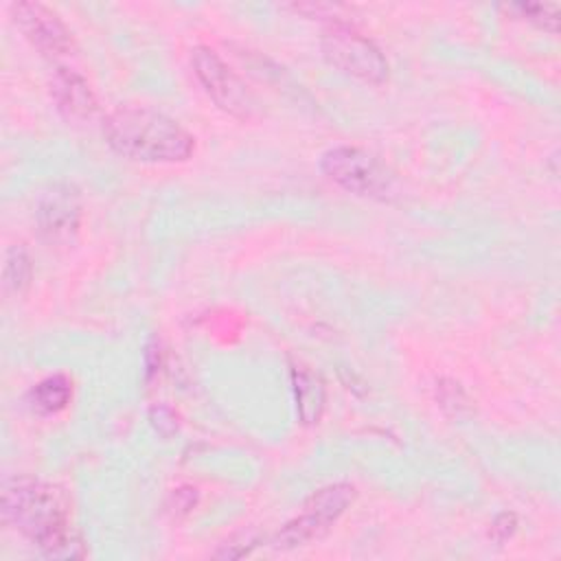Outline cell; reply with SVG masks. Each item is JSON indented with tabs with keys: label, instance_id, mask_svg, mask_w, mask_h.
<instances>
[{
	"label": "cell",
	"instance_id": "cell-1",
	"mask_svg": "<svg viewBox=\"0 0 561 561\" xmlns=\"http://www.w3.org/2000/svg\"><path fill=\"white\" fill-rule=\"evenodd\" d=\"M4 524L28 537L46 557H81V539L70 526L66 495L31 476H13L2 486Z\"/></svg>",
	"mask_w": 561,
	"mask_h": 561
},
{
	"label": "cell",
	"instance_id": "cell-2",
	"mask_svg": "<svg viewBox=\"0 0 561 561\" xmlns=\"http://www.w3.org/2000/svg\"><path fill=\"white\" fill-rule=\"evenodd\" d=\"M103 138L114 153L136 162H184L195 151V136L188 129L142 105L110 112L103 121Z\"/></svg>",
	"mask_w": 561,
	"mask_h": 561
},
{
	"label": "cell",
	"instance_id": "cell-3",
	"mask_svg": "<svg viewBox=\"0 0 561 561\" xmlns=\"http://www.w3.org/2000/svg\"><path fill=\"white\" fill-rule=\"evenodd\" d=\"M355 497L357 489L348 482H333L313 491L305 500L302 511L272 537V548L291 550L322 537L344 515Z\"/></svg>",
	"mask_w": 561,
	"mask_h": 561
},
{
	"label": "cell",
	"instance_id": "cell-4",
	"mask_svg": "<svg viewBox=\"0 0 561 561\" xmlns=\"http://www.w3.org/2000/svg\"><path fill=\"white\" fill-rule=\"evenodd\" d=\"M320 171L344 191L362 197L386 199L394 186L392 171L379 158L351 145L327 149L320 158Z\"/></svg>",
	"mask_w": 561,
	"mask_h": 561
},
{
	"label": "cell",
	"instance_id": "cell-5",
	"mask_svg": "<svg viewBox=\"0 0 561 561\" xmlns=\"http://www.w3.org/2000/svg\"><path fill=\"white\" fill-rule=\"evenodd\" d=\"M320 46L331 66L366 83H383L390 75V64L379 46L342 20L331 22L322 31Z\"/></svg>",
	"mask_w": 561,
	"mask_h": 561
},
{
	"label": "cell",
	"instance_id": "cell-6",
	"mask_svg": "<svg viewBox=\"0 0 561 561\" xmlns=\"http://www.w3.org/2000/svg\"><path fill=\"white\" fill-rule=\"evenodd\" d=\"M191 66L204 92L219 110L239 121H252L259 116L261 107L256 94L213 48L195 46L191 50Z\"/></svg>",
	"mask_w": 561,
	"mask_h": 561
},
{
	"label": "cell",
	"instance_id": "cell-7",
	"mask_svg": "<svg viewBox=\"0 0 561 561\" xmlns=\"http://www.w3.org/2000/svg\"><path fill=\"white\" fill-rule=\"evenodd\" d=\"M15 26L44 55H68L75 37L57 11L42 2H13L9 7Z\"/></svg>",
	"mask_w": 561,
	"mask_h": 561
},
{
	"label": "cell",
	"instance_id": "cell-8",
	"mask_svg": "<svg viewBox=\"0 0 561 561\" xmlns=\"http://www.w3.org/2000/svg\"><path fill=\"white\" fill-rule=\"evenodd\" d=\"M35 219L42 237L48 243H70L81 224V197L72 184H50L35 208Z\"/></svg>",
	"mask_w": 561,
	"mask_h": 561
},
{
	"label": "cell",
	"instance_id": "cell-9",
	"mask_svg": "<svg viewBox=\"0 0 561 561\" xmlns=\"http://www.w3.org/2000/svg\"><path fill=\"white\" fill-rule=\"evenodd\" d=\"M50 94L68 121H88L96 114L99 101L90 83L72 68L59 66L50 77Z\"/></svg>",
	"mask_w": 561,
	"mask_h": 561
},
{
	"label": "cell",
	"instance_id": "cell-10",
	"mask_svg": "<svg viewBox=\"0 0 561 561\" xmlns=\"http://www.w3.org/2000/svg\"><path fill=\"white\" fill-rule=\"evenodd\" d=\"M291 390H294V401H296V412L300 423L313 425L322 419L324 412V381L320 379L318 373H313L307 364L291 359Z\"/></svg>",
	"mask_w": 561,
	"mask_h": 561
},
{
	"label": "cell",
	"instance_id": "cell-11",
	"mask_svg": "<svg viewBox=\"0 0 561 561\" xmlns=\"http://www.w3.org/2000/svg\"><path fill=\"white\" fill-rule=\"evenodd\" d=\"M72 399V381L66 375H50L28 390V405L39 416H53L68 408Z\"/></svg>",
	"mask_w": 561,
	"mask_h": 561
},
{
	"label": "cell",
	"instance_id": "cell-12",
	"mask_svg": "<svg viewBox=\"0 0 561 561\" xmlns=\"http://www.w3.org/2000/svg\"><path fill=\"white\" fill-rule=\"evenodd\" d=\"M33 276V263L24 243H13L7 250L2 265V285L9 294H22Z\"/></svg>",
	"mask_w": 561,
	"mask_h": 561
},
{
	"label": "cell",
	"instance_id": "cell-13",
	"mask_svg": "<svg viewBox=\"0 0 561 561\" xmlns=\"http://www.w3.org/2000/svg\"><path fill=\"white\" fill-rule=\"evenodd\" d=\"M506 11L517 13V18H524L528 22H535L537 26L557 33V22H559V7L548 4V2H522V4H511Z\"/></svg>",
	"mask_w": 561,
	"mask_h": 561
},
{
	"label": "cell",
	"instance_id": "cell-14",
	"mask_svg": "<svg viewBox=\"0 0 561 561\" xmlns=\"http://www.w3.org/2000/svg\"><path fill=\"white\" fill-rule=\"evenodd\" d=\"M436 399L443 405V410L454 416H460L462 410H469V399H467L462 386L454 379H440L436 383Z\"/></svg>",
	"mask_w": 561,
	"mask_h": 561
},
{
	"label": "cell",
	"instance_id": "cell-15",
	"mask_svg": "<svg viewBox=\"0 0 561 561\" xmlns=\"http://www.w3.org/2000/svg\"><path fill=\"white\" fill-rule=\"evenodd\" d=\"M149 423L151 427L162 436V438H169L178 432L180 427V421H178V414L173 408L164 405V403H156L151 405L149 410Z\"/></svg>",
	"mask_w": 561,
	"mask_h": 561
},
{
	"label": "cell",
	"instance_id": "cell-16",
	"mask_svg": "<svg viewBox=\"0 0 561 561\" xmlns=\"http://www.w3.org/2000/svg\"><path fill=\"white\" fill-rule=\"evenodd\" d=\"M517 530V515L511 513V511H504L500 513L493 522H491V528H489V537L495 541V543H504L508 541Z\"/></svg>",
	"mask_w": 561,
	"mask_h": 561
},
{
	"label": "cell",
	"instance_id": "cell-17",
	"mask_svg": "<svg viewBox=\"0 0 561 561\" xmlns=\"http://www.w3.org/2000/svg\"><path fill=\"white\" fill-rule=\"evenodd\" d=\"M195 504H197V489L195 486L173 489V493L169 497V508L175 515H186Z\"/></svg>",
	"mask_w": 561,
	"mask_h": 561
},
{
	"label": "cell",
	"instance_id": "cell-18",
	"mask_svg": "<svg viewBox=\"0 0 561 561\" xmlns=\"http://www.w3.org/2000/svg\"><path fill=\"white\" fill-rule=\"evenodd\" d=\"M160 364H162V359H160V348H158V344H156V342H151V344L147 346V353H145L147 379L160 370Z\"/></svg>",
	"mask_w": 561,
	"mask_h": 561
}]
</instances>
